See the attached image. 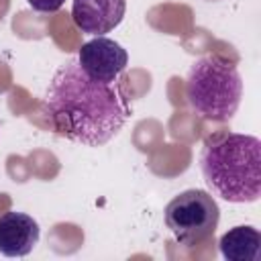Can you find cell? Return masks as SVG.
I'll list each match as a JSON object with an SVG mask.
<instances>
[{
	"instance_id": "cell-1",
	"label": "cell",
	"mask_w": 261,
	"mask_h": 261,
	"mask_svg": "<svg viewBox=\"0 0 261 261\" xmlns=\"http://www.w3.org/2000/svg\"><path fill=\"white\" fill-rule=\"evenodd\" d=\"M43 116L55 135L100 147L124 126L130 102L120 82H96L84 73L77 59H69L47 86Z\"/></svg>"
},
{
	"instance_id": "cell-2",
	"label": "cell",
	"mask_w": 261,
	"mask_h": 261,
	"mask_svg": "<svg viewBox=\"0 0 261 261\" xmlns=\"http://www.w3.org/2000/svg\"><path fill=\"white\" fill-rule=\"evenodd\" d=\"M200 167L208 190L232 204L261 196V141L253 135L222 133L204 143Z\"/></svg>"
},
{
	"instance_id": "cell-3",
	"label": "cell",
	"mask_w": 261,
	"mask_h": 261,
	"mask_svg": "<svg viewBox=\"0 0 261 261\" xmlns=\"http://www.w3.org/2000/svg\"><path fill=\"white\" fill-rule=\"evenodd\" d=\"M186 98L192 110L214 122L234 116L243 98V77L232 61L210 53L196 59L186 77Z\"/></svg>"
},
{
	"instance_id": "cell-4",
	"label": "cell",
	"mask_w": 261,
	"mask_h": 261,
	"mask_svg": "<svg viewBox=\"0 0 261 261\" xmlns=\"http://www.w3.org/2000/svg\"><path fill=\"white\" fill-rule=\"evenodd\" d=\"M218 220V204L204 190H186L165 206V224L184 247L206 241L216 230Z\"/></svg>"
},
{
	"instance_id": "cell-5",
	"label": "cell",
	"mask_w": 261,
	"mask_h": 261,
	"mask_svg": "<svg viewBox=\"0 0 261 261\" xmlns=\"http://www.w3.org/2000/svg\"><path fill=\"white\" fill-rule=\"evenodd\" d=\"M77 63L88 77L112 84L118 82L120 73L126 69L128 53L120 43L108 37H96L82 45L77 53Z\"/></svg>"
},
{
	"instance_id": "cell-6",
	"label": "cell",
	"mask_w": 261,
	"mask_h": 261,
	"mask_svg": "<svg viewBox=\"0 0 261 261\" xmlns=\"http://www.w3.org/2000/svg\"><path fill=\"white\" fill-rule=\"evenodd\" d=\"M126 12V0H73V24L88 35L104 37L116 29Z\"/></svg>"
},
{
	"instance_id": "cell-7",
	"label": "cell",
	"mask_w": 261,
	"mask_h": 261,
	"mask_svg": "<svg viewBox=\"0 0 261 261\" xmlns=\"http://www.w3.org/2000/svg\"><path fill=\"white\" fill-rule=\"evenodd\" d=\"M39 224L24 212H6L0 218V253L6 257H24L39 243Z\"/></svg>"
},
{
	"instance_id": "cell-8",
	"label": "cell",
	"mask_w": 261,
	"mask_h": 261,
	"mask_svg": "<svg viewBox=\"0 0 261 261\" xmlns=\"http://www.w3.org/2000/svg\"><path fill=\"white\" fill-rule=\"evenodd\" d=\"M220 253L228 261H259L261 259V232L255 226H234L218 241Z\"/></svg>"
},
{
	"instance_id": "cell-9",
	"label": "cell",
	"mask_w": 261,
	"mask_h": 261,
	"mask_svg": "<svg viewBox=\"0 0 261 261\" xmlns=\"http://www.w3.org/2000/svg\"><path fill=\"white\" fill-rule=\"evenodd\" d=\"M27 2L37 12H57L65 0H27Z\"/></svg>"
}]
</instances>
